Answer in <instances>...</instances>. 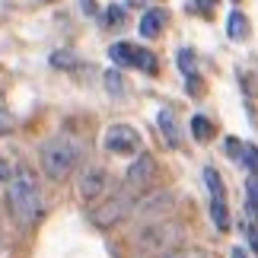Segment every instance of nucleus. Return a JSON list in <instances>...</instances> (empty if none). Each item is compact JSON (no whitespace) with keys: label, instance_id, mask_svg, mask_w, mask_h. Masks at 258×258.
Masks as SVG:
<instances>
[{"label":"nucleus","instance_id":"f257e3e1","mask_svg":"<svg viewBox=\"0 0 258 258\" xmlns=\"http://www.w3.org/2000/svg\"><path fill=\"white\" fill-rule=\"evenodd\" d=\"M7 204L19 226H32L38 220V214H42V191H38V178L32 169H26V166L13 169L10 185H7Z\"/></svg>","mask_w":258,"mask_h":258},{"label":"nucleus","instance_id":"f03ea898","mask_svg":"<svg viewBox=\"0 0 258 258\" xmlns=\"http://www.w3.org/2000/svg\"><path fill=\"white\" fill-rule=\"evenodd\" d=\"M77 160H80V150H77V144L71 137L57 134V137H48L42 144V169L51 182H64V178L74 172Z\"/></svg>","mask_w":258,"mask_h":258},{"label":"nucleus","instance_id":"7ed1b4c3","mask_svg":"<svg viewBox=\"0 0 258 258\" xmlns=\"http://www.w3.org/2000/svg\"><path fill=\"white\" fill-rule=\"evenodd\" d=\"M182 239H185V230H182V226L172 223V220H160V223L144 226V230L134 236V245H137V252L160 255V252L178 249V242H182Z\"/></svg>","mask_w":258,"mask_h":258},{"label":"nucleus","instance_id":"20e7f679","mask_svg":"<svg viewBox=\"0 0 258 258\" xmlns=\"http://www.w3.org/2000/svg\"><path fill=\"white\" fill-rule=\"evenodd\" d=\"M108 57H112L118 67H137V71H144V74H156V54L141 48V45L115 42V45H108Z\"/></svg>","mask_w":258,"mask_h":258},{"label":"nucleus","instance_id":"39448f33","mask_svg":"<svg viewBox=\"0 0 258 258\" xmlns=\"http://www.w3.org/2000/svg\"><path fill=\"white\" fill-rule=\"evenodd\" d=\"M131 214H134V201H131V195L118 191V195H112V198H105V201L93 211V223L99 226V230H105V226H115V223L127 220Z\"/></svg>","mask_w":258,"mask_h":258},{"label":"nucleus","instance_id":"423d86ee","mask_svg":"<svg viewBox=\"0 0 258 258\" xmlns=\"http://www.w3.org/2000/svg\"><path fill=\"white\" fill-rule=\"evenodd\" d=\"M102 144L115 156H131V153L141 150V134L131 124H108L105 134H102Z\"/></svg>","mask_w":258,"mask_h":258},{"label":"nucleus","instance_id":"0eeeda50","mask_svg":"<svg viewBox=\"0 0 258 258\" xmlns=\"http://www.w3.org/2000/svg\"><path fill=\"white\" fill-rule=\"evenodd\" d=\"M153 175H156V160L150 153H141L131 166H127L124 182H127V188H147L153 182Z\"/></svg>","mask_w":258,"mask_h":258},{"label":"nucleus","instance_id":"6e6552de","mask_svg":"<svg viewBox=\"0 0 258 258\" xmlns=\"http://www.w3.org/2000/svg\"><path fill=\"white\" fill-rule=\"evenodd\" d=\"M108 191V175L102 172V169H86L83 175H80V198L83 201H96V198H102Z\"/></svg>","mask_w":258,"mask_h":258},{"label":"nucleus","instance_id":"1a4fd4ad","mask_svg":"<svg viewBox=\"0 0 258 258\" xmlns=\"http://www.w3.org/2000/svg\"><path fill=\"white\" fill-rule=\"evenodd\" d=\"M163 29H166V10L153 7V10H147V13L141 16V35L144 38H156Z\"/></svg>","mask_w":258,"mask_h":258},{"label":"nucleus","instance_id":"9d476101","mask_svg":"<svg viewBox=\"0 0 258 258\" xmlns=\"http://www.w3.org/2000/svg\"><path fill=\"white\" fill-rule=\"evenodd\" d=\"M156 124H160V134L166 137V144L169 147H178L182 144V131H178V121L169 108H160V115H156Z\"/></svg>","mask_w":258,"mask_h":258},{"label":"nucleus","instance_id":"9b49d317","mask_svg":"<svg viewBox=\"0 0 258 258\" xmlns=\"http://www.w3.org/2000/svg\"><path fill=\"white\" fill-rule=\"evenodd\" d=\"M226 32H230L233 42H242V38H249L252 26H249V19H245V13L233 10V13H230V23H226Z\"/></svg>","mask_w":258,"mask_h":258},{"label":"nucleus","instance_id":"f8f14e48","mask_svg":"<svg viewBox=\"0 0 258 258\" xmlns=\"http://www.w3.org/2000/svg\"><path fill=\"white\" fill-rule=\"evenodd\" d=\"M204 185H207V191H211V201H226L223 178H220V172H217L214 166H207V169H204Z\"/></svg>","mask_w":258,"mask_h":258},{"label":"nucleus","instance_id":"ddd939ff","mask_svg":"<svg viewBox=\"0 0 258 258\" xmlns=\"http://www.w3.org/2000/svg\"><path fill=\"white\" fill-rule=\"evenodd\" d=\"M211 220L220 233L230 230V207H226V201H211Z\"/></svg>","mask_w":258,"mask_h":258},{"label":"nucleus","instance_id":"4468645a","mask_svg":"<svg viewBox=\"0 0 258 258\" xmlns=\"http://www.w3.org/2000/svg\"><path fill=\"white\" fill-rule=\"evenodd\" d=\"M191 134H195V141H201V144H207L214 137V124L207 121L204 115H191Z\"/></svg>","mask_w":258,"mask_h":258},{"label":"nucleus","instance_id":"2eb2a0df","mask_svg":"<svg viewBox=\"0 0 258 258\" xmlns=\"http://www.w3.org/2000/svg\"><path fill=\"white\" fill-rule=\"evenodd\" d=\"M105 89H108V96H115V99H124V89H127V83H124V77L118 74V71H108V74H105Z\"/></svg>","mask_w":258,"mask_h":258},{"label":"nucleus","instance_id":"dca6fc26","mask_svg":"<svg viewBox=\"0 0 258 258\" xmlns=\"http://www.w3.org/2000/svg\"><path fill=\"white\" fill-rule=\"evenodd\" d=\"M239 163H242L249 172L258 175V147H255V144H242V156H239Z\"/></svg>","mask_w":258,"mask_h":258},{"label":"nucleus","instance_id":"f3484780","mask_svg":"<svg viewBox=\"0 0 258 258\" xmlns=\"http://www.w3.org/2000/svg\"><path fill=\"white\" fill-rule=\"evenodd\" d=\"M245 195H249V201H245V211H249L252 220H258V178H249V185H245Z\"/></svg>","mask_w":258,"mask_h":258},{"label":"nucleus","instance_id":"a211bd4d","mask_svg":"<svg viewBox=\"0 0 258 258\" xmlns=\"http://www.w3.org/2000/svg\"><path fill=\"white\" fill-rule=\"evenodd\" d=\"M150 258H207V252L201 249H169V252H160V255H150Z\"/></svg>","mask_w":258,"mask_h":258},{"label":"nucleus","instance_id":"6ab92c4d","mask_svg":"<svg viewBox=\"0 0 258 258\" xmlns=\"http://www.w3.org/2000/svg\"><path fill=\"white\" fill-rule=\"evenodd\" d=\"M178 71H182L185 77L198 74V67H195V54L188 51V48H182V51H178Z\"/></svg>","mask_w":258,"mask_h":258},{"label":"nucleus","instance_id":"aec40b11","mask_svg":"<svg viewBox=\"0 0 258 258\" xmlns=\"http://www.w3.org/2000/svg\"><path fill=\"white\" fill-rule=\"evenodd\" d=\"M105 13H108V16H105L108 26H124V10H121V7H108Z\"/></svg>","mask_w":258,"mask_h":258},{"label":"nucleus","instance_id":"412c9836","mask_svg":"<svg viewBox=\"0 0 258 258\" xmlns=\"http://www.w3.org/2000/svg\"><path fill=\"white\" fill-rule=\"evenodd\" d=\"M185 80H188V93H191V96H198V99L204 96V80H201V77H198V74L185 77Z\"/></svg>","mask_w":258,"mask_h":258},{"label":"nucleus","instance_id":"4be33fe9","mask_svg":"<svg viewBox=\"0 0 258 258\" xmlns=\"http://www.w3.org/2000/svg\"><path fill=\"white\" fill-rule=\"evenodd\" d=\"M226 156H233V160L242 156V141L239 137H226Z\"/></svg>","mask_w":258,"mask_h":258},{"label":"nucleus","instance_id":"5701e85b","mask_svg":"<svg viewBox=\"0 0 258 258\" xmlns=\"http://www.w3.org/2000/svg\"><path fill=\"white\" fill-rule=\"evenodd\" d=\"M245 236H249V245H252V252L258 255V226H255V223H249V226H245Z\"/></svg>","mask_w":258,"mask_h":258},{"label":"nucleus","instance_id":"b1692460","mask_svg":"<svg viewBox=\"0 0 258 258\" xmlns=\"http://www.w3.org/2000/svg\"><path fill=\"white\" fill-rule=\"evenodd\" d=\"M10 175H13V166L7 160H0V182H10Z\"/></svg>","mask_w":258,"mask_h":258},{"label":"nucleus","instance_id":"393cba45","mask_svg":"<svg viewBox=\"0 0 258 258\" xmlns=\"http://www.w3.org/2000/svg\"><path fill=\"white\" fill-rule=\"evenodd\" d=\"M195 7L201 10V13H211V10L217 7V0H195Z\"/></svg>","mask_w":258,"mask_h":258},{"label":"nucleus","instance_id":"a878e982","mask_svg":"<svg viewBox=\"0 0 258 258\" xmlns=\"http://www.w3.org/2000/svg\"><path fill=\"white\" fill-rule=\"evenodd\" d=\"M230 258H249V252H245V249H242V245H236V249L230 252Z\"/></svg>","mask_w":258,"mask_h":258}]
</instances>
